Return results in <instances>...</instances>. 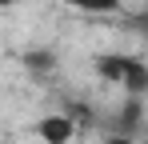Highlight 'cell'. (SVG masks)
I'll return each mask as SVG.
<instances>
[{
  "label": "cell",
  "instance_id": "1",
  "mask_svg": "<svg viewBox=\"0 0 148 144\" xmlns=\"http://www.w3.org/2000/svg\"><path fill=\"white\" fill-rule=\"evenodd\" d=\"M76 120L68 116V112H56V116H44V120H36V136L44 144H72L76 140Z\"/></svg>",
  "mask_w": 148,
  "mask_h": 144
},
{
  "label": "cell",
  "instance_id": "2",
  "mask_svg": "<svg viewBox=\"0 0 148 144\" xmlns=\"http://www.w3.org/2000/svg\"><path fill=\"white\" fill-rule=\"evenodd\" d=\"M132 64H136V56H124V52L96 56V72H100V80H108V84H124V76H128Z\"/></svg>",
  "mask_w": 148,
  "mask_h": 144
},
{
  "label": "cell",
  "instance_id": "3",
  "mask_svg": "<svg viewBox=\"0 0 148 144\" xmlns=\"http://www.w3.org/2000/svg\"><path fill=\"white\" fill-rule=\"evenodd\" d=\"M140 128H144V120H140V96H128L124 108L116 112V128H112V132H128V136H132V132H140Z\"/></svg>",
  "mask_w": 148,
  "mask_h": 144
},
{
  "label": "cell",
  "instance_id": "4",
  "mask_svg": "<svg viewBox=\"0 0 148 144\" xmlns=\"http://www.w3.org/2000/svg\"><path fill=\"white\" fill-rule=\"evenodd\" d=\"M24 68L32 72V76H48V72L56 68V52H52V48H28L24 52Z\"/></svg>",
  "mask_w": 148,
  "mask_h": 144
},
{
  "label": "cell",
  "instance_id": "5",
  "mask_svg": "<svg viewBox=\"0 0 148 144\" xmlns=\"http://www.w3.org/2000/svg\"><path fill=\"white\" fill-rule=\"evenodd\" d=\"M124 96H144L148 92V64L144 60H136L132 68H128V76H124Z\"/></svg>",
  "mask_w": 148,
  "mask_h": 144
},
{
  "label": "cell",
  "instance_id": "6",
  "mask_svg": "<svg viewBox=\"0 0 148 144\" xmlns=\"http://www.w3.org/2000/svg\"><path fill=\"white\" fill-rule=\"evenodd\" d=\"M64 4H72L80 12H92V16H108V12L120 8V0H64Z\"/></svg>",
  "mask_w": 148,
  "mask_h": 144
},
{
  "label": "cell",
  "instance_id": "7",
  "mask_svg": "<svg viewBox=\"0 0 148 144\" xmlns=\"http://www.w3.org/2000/svg\"><path fill=\"white\" fill-rule=\"evenodd\" d=\"M132 28H136V32H140V36H148V12H140V16H132Z\"/></svg>",
  "mask_w": 148,
  "mask_h": 144
},
{
  "label": "cell",
  "instance_id": "8",
  "mask_svg": "<svg viewBox=\"0 0 148 144\" xmlns=\"http://www.w3.org/2000/svg\"><path fill=\"white\" fill-rule=\"evenodd\" d=\"M104 144H136V140H132L128 132H112V136H108V140H104Z\"/></svg>",
  "mask_w": 148,
  "mask_h": 144
},
{
  "label": "cell",
  "instance_id": "9",
  "mask_svg": "<svg viewBox=\"0 0 148 144\" xmlns=\"http://www.w3.org/2000/svg\"><path fill=\"white\" fill-rule=\"evenodd\" d=\"M8 4H16V0H0V8H8Z\"/></svg>",
  "mask_w": 148,
  "mask_h": 144
},
{
  "label": "cell",
  "instance_id": "10",
  "mask_svg": "<svg viewBox=\"0 0 148 144\" xmlns=\"http://www.w3.org/2000/svg\"><path fill=\"white\" fill-rule=\"evenodd\" d=\"M140 132H144V140H148V120H144V128H140Z\"/></svg>",
  "mask_w": 148,
  "mask_h": 144
}]
</instances>
